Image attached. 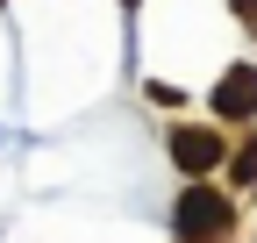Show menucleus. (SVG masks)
<instances>
[{
    "label": "nucleus",
    "mask_w": 257,
    "mask_h": 243,
    "mask_svg": "<svg viewBox=\"0 0 257 243\" xmlns=\"http://www.w3.org/2000/svg\"><path fill=\"white\" fill-rule=\"evenodd\" d=\"M221 229H229V200L207 193V186H193V193L179 200V236H186V243H214Z\"/></svg>",
    "instance_id": "obj_1"
},
{
    "label": "nucleus",
    "mask_w": 257,
    "mask_h": 243,
    "mask_svg": "<svg viewBox=\"0 0 257 243\" xmlns=\"http://www.w3.org/2000/svg\"><path fill=\"white\" fill-rule=\"evenodd\" d=\"M214 114H221V122H243V114H257V72H250V65H236L229 79L214 86Z\"/></svg>",
    "instance_id": "obj_2"
},
{
    "label": "nucleus",
    "mask_w": 257,
    "mask_h": 243,
    "mask_svg": "<svg viewBox=\"0 0 257 243\" xmlns=\"http://www.w3.org/2000/svg\"><path fill=\"white\" fill-rule=\"evenodd\" d=\"M172 158H179V172H214V165H221V136L179 129V136H172Z\"/></svg>",
    "instance_id": "obj_3"
},
{
    "label": "nucleus",
    "mask_w": 257,
    "mask_h": 243,
    "mask_svg": "<svg viewBox=\"0 0 257 243\" xmlns=\"http://www.w3.org/2000/svg\"><path fill=\"white\" fill-rule=\"evenodd\" d=\"M236 179H257V150H243V158H236Z\"/></svg>",
    "instance_id": "obj_4"
},
{
    "label": "nucleus",
    "mask_w": 257,
    "mask_h": 243,
    "mask_svg": "<svg viewBox=\"0 0 257 243\" xmlns=\"http://www.w3.org/2000/svg\"><path fill=\"white\" fill-rule=\"evenodd\" d=\"M236 15H243V29H257V0H236Z\"/></svg>",
    "instance_id": "obj_5"
}]
</instances>
